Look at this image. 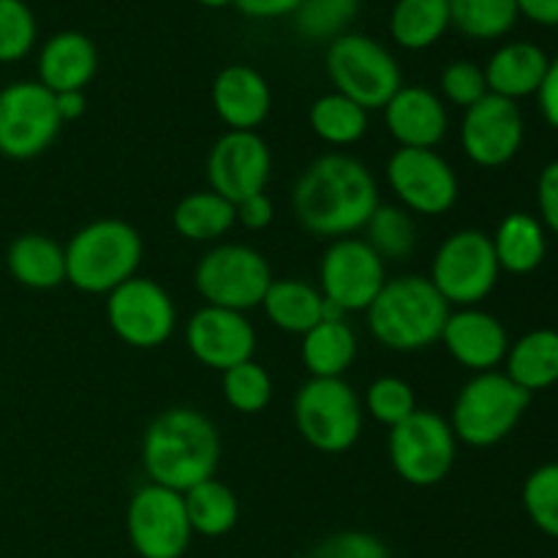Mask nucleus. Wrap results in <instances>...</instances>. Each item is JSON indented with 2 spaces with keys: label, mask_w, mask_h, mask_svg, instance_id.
<instances>
[{
  "label": "nucleus",
  "mask_w": 558,
  "mask_h": 558,
  "mask_svg": "<svg viewBox=\"0 0 558 558\" xmlns=\"http://www.w3.org/2000/svg\"><path fill=\"white\" fill-rule=\"evenodd\" d=\"M357 354V336L347 319H322L303 336L300 357L311 379H343Z\"/></svg>",
  "instance_id": "obj_26"
},
{
  "label": "nucleus",
  "mask_w": 558,
  "mask_h": 558,
  "mask_svg": "<svg viewBox=\"0 0 558 558\" xmlns=\"http://www.w3.org/2000/svg\"><path fill=\"white\" fill-rule=\"evenodd\" d=\"M98 71V49L85 33H54L38 52V82L49 93L85 90Z\"/></svg>",
  "instance_id": "obj_22"
},
{
  "label": "nucleus",
  "mask_w": 558,
  "mask_h": 558,
  "mask_svg": "<svg viewBox=\"0 0 558 558\" xmlns=\"http://www.w3.org/2000/svg\"><path fill=\"white\" fill-rule=\"evenodd\" d=\"M107 322L125 347L158 349L172 338L178 311L161 283L134 276L107 294Z\"/></svg>",
  "instance_id": "obj_13"
},
{
  "label": "nucleus",
  "mask_w": 558,
  "mask_h": 558,
  "mask_svg": "<svg viewBox=\"0 0 558 558\" xmlns=\"http://www.w3.org/2000/svg\"><path fill=\"white\" fill-rule=\"evenodd\" d=\"M439 341L458 365L474 374L494 371L496 365L505 363L507 349H510L505 325L480 308L450 311Z\"/></svg>",
  "instance_id": "obj_19"
},
{
  "label": "nucleus",
  "mask_w": 558,
  "mask_h": 558,
  "mask_svg": "<svg viewBox=\"0 0 558 558\" xmlns=\"http://www.w3.org/2000/svg\"><path fill=\"white\" fill-rule=\"evenodd\" d=\"M238 223L234 205L216 191H196L183 196L172 213V227L191 243H216Z\"/></svg>",
  "instance_id": "obj_30"
},
{
  "label": "nucleus",
  "mask_w": 558,
  "mask_h": 558,
  "mask_svg": "<svg viewBox=\"0 0 558 558\" xmlns=\"http://www.w3.org/2000/svg\"><path fill=\"white\" fill-rule=\"evenodd\" d=\"M518 14L545 27H558V0H515Z\"/></svg>",
  "instance_id": "obj_46"
},
{
  "label": "nucleus",
  "mask_w": 558,
  "mask_h": 558,
  "mask_svg": "<svg viewBox=\"0 0 558 558\" xmlns=\"http://www.w3.org/2000/svg\"><path fill=\"white\" fill-rule=\"evenodd\" d=\"M518 16L515 0H450V27L474 41L507 36Z\"/></svg>",
  "instance_id": "obj_33"
},
{
  "label": "nucleus",
  "mask_w": 558,
  "mask_h": 558,
  "mask_svg": "<svg viewBox=\"0 0 558 558\" xmlns=\"http://www.w3.org/2000/svg\"><path fill=\"white\" fill-rule=\"evenodd\" d=\"M265 316L283 332L305 336L325 319V298L311 283L298 278H272L262 300Z\"/></svg>",
  "instance_id": "obj_25"
},
{
  "label": "nucleus",
  "mask_w": 558,
  "mask_h": 558,
  "mask_svg": "<svg viewBox=\"0 0 558 558\" xmlns=\"http://www.w3.org/2000/svg\"><path fill=\"white\" fill-rule=\"evenodd\" d=\"M537 205L543 223L558 234V161L548 163L537 180Z\"/></svg>",
  "instance_id": "obj_42"
},
{
  "label": "nucleus",
  "mask_w": 558,
  "mask_h": 558,
  "mask_svg": "<svg viewBox=\"0 0 558 558\" xmlns=\"http://www.w3.org/2000/svg\"><path fill=\"white\" fill-rule=\"evenodd\" d=\"M537 101H539V112L543 118L548 120L554 129H558V58L550 60L548 74H545L543 85L537 90Z\"/></svg>",
  "instance_id": "obj_45"
},
{
  "label": "nucleus",
  "mask_w": 558,
  "mask_h": 558,
  "mask_svg": "<svg viewBox=\"0 0 558 558\" xmlns=\"http://www.w3.org/2000/svg\"><path fill=\"white\" fill-rule=\"evenodd\" d=\"M499 272L501 267L496 262L490 234L480 229H461L436 248L428 281L450 308H474L494 292Z\"/></svg>",
  "instance_id": "obj_8"
},
{
  "label": "nucleus",
  "mask_w": 558,
  "mask_h": 558,
  "mask_svg": "<svg viewBox=\"0 0 558 558\" xmlns=\"http://www.w3.org/2000/svg\"><path fill=\"white\" fill-rule=\"evenodd\" d=\"M223 401L240 414H259L272 401V379L259 363L245 360L234 368L223 371L221 379Z\"/></svg>",
  "instance_id": "obj_36"
},
{
  "label": "nucleus",
  "mask_w": 558,
  "mask_h": 558,
  "mask_svg": "<svg viewBox=\"0 0 558 558\" xmlns=\"http://www.w3.org/2000/svg\"><path fill=\"white\" fill-rule=\"evenodd\" d=\"M305 558H392V554L376 534L349 529L316 543Z\"/></svg>",
  "instance_id": "obj_41"
},
{
  "label": "nucleus",
  "mask_w": 558,
  "mask_h": 558,
  "mask_svg": "<svg viewBox=\"0 0 558 558\" xmlns=\"http://www.w3.org/2000/svg\"><path fill=\"white\" fill-rule=\"evenodd\" d=\"M505 374L529 396L558 381V332L532 330L507 349Z\"/></svg>",
  "instance_id": "obj_27"
},
{
  "label": "nucleus",
  "mask_w": 558,
  "mask_h": 558,
  "mask_svg": "<svg viewBox=\"0 0 558 558\" xmlns=\"http://www.w3.org/2000/svg\"><path fill=\"white\" fill-rule=\"evenodd\" d=\"M387 183L403 210L445 216L458 202V174L436 150L398 147L387 161Z\"/></svg>",
  "instance_id": "obj_15"
},
{
  "label": "nucleus",
  "mask_w": 558,
  "mask_h": 558,
  "mask_svg": "<svg viewBox=\"0 0 558 558\" xmlns=\"http://www.w3.org/2000/svg\"><path fill=\"white\" fill-rule=\"evenodd\" d=\"M387 283V262L360 238L332 240L319 259V292L343 314L368 311Z\"/></svg>",
  "instance_id": "obj_14"
},
{
  "label": "nucleus",
  "mask_w": 558,
  "mask_h": 558,
  "mask_svg": "<svg viewBox=\"0 0 558 558\" xmlns=\"http://www.w3.org/2000/svg\"><path fill=\"white\" fill-rule=\"evenodd\" d=\"M185 347L196 363L223 374L245 360H254L256 330L245 314L205 305L185 325Z\"/></svg>",
  "instance_id": "obj_18"
},
{
  "label": "nucleus",
  "mask_w": 558,
  "mask_h": 558,
  "mask_svg": "<svg viewBox=\"0 0 558 558\" xmlns=\"http://www.w3.org/2000/svg\"><path fill=\"white\" fill-rule=\"evenodd\" d=\"M270 85L254 65H227L213 80V109L229 131H256L270 114Z\"/></svg>",
  "instance_id": "obj_21"
},
{
  "label": "nucleus",
  "mask_w": 558,
  "mask_h": 558,
  "mask_svg": "<svg viewBox=\"0 0 558 558\" xmlns=\"http://www.w3.org/2000/svg\"><path fill=\"white\" fill-rule=\"evenodd\" d=\"M523 507L534 526L558 539V463L534 469L523 483Z\"/></svg>",
  "instance_id": "obj_38"
},
{
  "label": "nucleus",
  "mask_w": 558,
  "mask_h": 558,
  "mask_svg": "<svg viewBox=\"0 0 558 558\" xmlns=\"http://www.w3.org/2000/svg\"><path fill=\"white\" fill-rule=\"evenodd\" d=\"M185 512H189L191 532L202 537H223L238 526L240 505L238 496L229 485L218 483L216 477L194 485L183 494Z\"/></svg>",
  "instance_id": "obj_31"
},
{
  "label": "nucleus",
  "mask_w": 558,
  "mask_h": 558,
  "mask_svg": "<svg viewBox=\"0 0 558 558\" xmlns=\"http://www.w3.org/2000/svg\"><path fill=\"white\" fill-rule=\"evenodd\" d=\"M303 0H234V9L251 20H278L292 16Z\"/></svg>",
  "instance_id": "obj_44"
},
{
  "label": "nucleus",
  "mask_w": 558,
  "mask_h": 558,
  "mask_svg": "<svg viewBox=\"0 0 558 558\" xmlns=\"http://www.w3.org/2000/svg\"><path fill=\"white\" fill-rule=\"evenodd\" d=\"M54 93L41 82H11L0 90V156L31 161L47 153L60 134Z\"/></svg>",
  "instance_id": "obj_11"
},
{
  "label": "nucleus",
  "mask_w": 558,
  "mask_h": 558,
  "mask_svg": "<svg viewBox=\"0 0 558 558\" xmlns=\"http://www.w3.org/2000/svg\"><path fill=\"white\" fill-rule=\"evenodd\" d=\"M529 401L532 396L521 390L510 376L499 371H485V374H474L461 387L447 423L463 445L494 447L515 430Z\"/></svg>",
  "instance_id": "obj_5"
},
{
  "label": "nucleus",
  "mask_w": 558,
  "mask_h": 558,
  "mask_svg": "<svg viewBox=\"0 0 558 558\" xmlns=\"http://www.w3.org/2000/svg\"><path fill=\"white\" fill-rule=\"evenodd\" d=\"M365 412L385 428H396L417 412V398L409 381L398 376H379L365 390Z\"/></svg>",
  "instance_id": "obj_37"
},
{
  "label": "nucleus",
  "mask_w": 558,
  "mask_h": 558,
  "mask_svg": "<svg viewBox=\"0 0 558 558\" xmlns=\"http://www.w3.org/2000/svg\"><path fill=\"white\" fill-rule=\"evenodd\" d=\"M548 54L543 47L532 41H510L505 47L496 49L490 54L488 65H485V82H488V93L501 98H518L537 96L539 85H543L545 74H548Z\"/></svg>",
  "instance_id": "obj_23"
},
{
  "label": "nucleus",
  "mask_w": 558,
  "mask_h": 558,
  "mask_svg": "<svg viewBox=\"0 0 558 558\" xmlns=\"http://www.w3.org/2000/svg\"><path fill=\"white\" fill-rule=\"evenodd\" d=\"M523 129L526 125L518 101L488 93L474 107L463 109L461 147L477 167H505L521 150Z\"/></svg>",
  "instance_id": "obj_16"
},
{
  "label": "nucleus",
  "mask_w": 558,
  "mask_h": 558,
  "mask_svg": "<svg viewBox=\"0 0 558 558\" xmlns=\"http://www.w3.org/2000/svg\"><path fill=\"white\" fill-rule=\"evenodd\" d=\"M272 172L267 142L256 131H227L207 156V183L232 205L265 194Z\"/></svg>",
  "instance_id": "obj_17"
},
{
  "label": "nucleus",
  "mask_w": 558,
  "mask_h": 558,
  "mask_svg": "<svg viewBox=\"0 0 558 558\" xmlns=\"http://www.w3.org/2000/svg\"><path fill=\"white\" fill-rule=\"evenodd\" d=\"M387 456L403 483L430 488L450 477L458 458V439L441 414L417 409L412 417L390 428Z\"/></svg>",
  "instance_id": "obj_9"
},
{
  "label": "nucleus",
  "mask_w": 558,
  "mask_h": 558,
  "mask_svg": "<svg viewBox=\"0 0 558 558\" xmlns=\"http://www.w3.org/2000/svg\"><path fill=\"white\" fill-rule=\"evenodd\" d=\"M5 265L16 283L36 289V292H47V289L65 283V251L49 234H20L9 245Z\"/></svg>",
  "instance_id": "obj_24"
},
{
  "label": "nucleus",
  "mask_w": 558,
  "mask_h": 558,
  "mask_svg": "<svg viewBox=\"0 0 558 558\" xmlns=\"http://www.w3.org/2000/svg\"><path fill=\"white\" fill-rule=\"evenodd\" d=\"M205 9H227V5H234V0H196Z\"/></svg>",
  "instance_id": "obj_48"
},
{
  "label": "nucleus",
  "mask_w": 558,
  "mask_h": 558,
  "mask_svg": "<svg viewBox=\"0 0 558 558\" xmlns=\"http://www.w3.org/2000/svg\"><path fill=\"white\" fill-rule=\"evenodd\" d=\"M450 31V0H396L390 36L398 47L428 49Z\"/></svg>",
  "instance_id": "obj_29"
},
{
  "label": "nucleus",
  "mask_w": 558,
  "mask_h": 558,
  "mask_svg": "<svg viewBox=\"0 0 558 558\" xmlns=\"http://www.w3.org/2000/svg\"><path fill=\"white\" fill-rule=\"evenodd\" d=\"M325 63L336 93L352 98L365 112L385 109L403 85L401 65L390 49L363 33H343L330 41Z\"/></svg>",
  "instance_id": "obj_6"
},
{
  "label": "nucleus",
  "mask_w": 558,
  "mask_h": 558,
  "mask_svg": "<svg viewBox=\"0 0 558 558\" xmlns=\"http://www.w3.org/2000/svg\"><path fill=\"white\" fill-rule=\"evenodd\" d=\"M194 283L207 305L245 314L262 305L267 287L272 283V270L265 256L251 245L221 243L202 256L194 270Z\"/></svg>",
  "instance_id": "obj_10"
},
{
  "label": "nucleus",
  "mask_w": 558,
  "mask_h": 558,
  "mask_svg": "<svg viewBox=\"0 0 558 558\" xmlns=\"http://www.w3.org/2000/svg\"><path fill=\"white\" fill-rule=\"evenodd\" d=\"M234 216H238V223H243L251 232H262L272 223L276 218V210H272V199L267 194H254L248 199L238 202L234 205Z\"/></svg>",
  "instance_id": "obj_43"
},
{
  "label": "nucleus",
  "mask_w": 558,
  "mask_h": 558,
  "mask_svg": "<svg viewBox=\"0 0 558 558\" xmlns=\"http://www.w3.org/2000/svg\"><path fill=\"white\" fill-rule=\"evenodd\" d=\"M294 425L314 450L341 456L363 434V401L343 379H308L294 396Z\"/></svg>",
  "instance_id": "obj_7"
},
{
  "label": "nucleus",
  "mask_w": 558,
  "mask_h": 558,
  "mask_svg": "<svg viewBox=\"0 0 558 558\" xmlns=\"http://www.w3.org/2000/svg\"><path fill=\"white\" fill-rule=\"evenodd\" d=\"M125 534L140 558H183L194 537L183 494L156 483L136 488L125 507Z\"/></svg>",
  "instance_id": "obj_12"
},
{
  "label": "nucleus",
  "mask_w": 558,
  "mask_h": 558,
  "mask_svg": "<svg viewBox=\"0 0 558 558\" xmlns=\"http://www.w3.org/2000/svg\"><path fill=\"white\" fill-rule=\"evenodd\" d=\"M311 131L332 147L357 145L368 134V112L341 93H327L311 104Z\"/></svg>",
  "instance_id": "obj_32"
},
{
  "label": "nucleus",
  "mask_w": 558,
  "mask_h": 558,
  "mask_svg": "<svg viewBox=\"0 0 558 558\" xmlns=\"http://www.w3.org/2000/svg\"><path fill=\"white\" fill-rule=\"evenodd\" d=\"M65 251V281L85 294H109L136 276L142 234L120 218H98L71 234Z\"/></svg>",
  "instance_id": "obj_4"
},
{
  "label": "nucleus",
  "mask_w": 558,
  "mask_h": 558,
  "mask_svg": "<svg viewBox=\"0 0 558 558\" xmlns=\"http://www.w3.org/2000/svg\"><path fill=\"white\" fill-rule=\"evenodd\" d=\"M365 243L385 262H401L417 245V227L412 213L398 205H379L365 223Z\"/></svg>",
  "instance_id": "obj_34"
},
{
  "label": "nucleus",
  "mask_w": 558,
  "mask_h": 558,
  "mask_svg": "<svg viewBox=\"0 0 558 558\" xmlns=\"http://www.w3.org/2000/svg\"><path fill=\"white\" fill-rule=\"evenodd\" d=\"M38 25L25 0H0V63H16L36 47Z\"/></svg>",
  "instance_id": "obj_39"
},
{
  "label": "nucleus",
  "mask_w": 558,
  "mask_h": 558,
  "mask_svg": "<svg viewBox=\"0 0 558 558\" xmlns=\"http://www.w3.org/2000/svg\"><path fill=\"white\" fill-rule=\"evenodd\" d=\"M360 14V0H303L294 11V27L311 41H336L349 33Z\"/></svg>",
  "instance_id": "obj_35"
},
{
  "label": "nucleus",
  "mask_w": 558,
  "mask_h": 558,
  "mask_svg": "<svg viewBox=\"0 0 558 558\" xmlns=\"http://www.w3.org/2000/svg\"><path fill=\"white\" fill-rule=\"evenodd\" d=\"M450 305L425 276L387 278L371 303V336L390 352H423L436 343L450 316Z\"/></svg>",
  "instance_id": "obj_3"
},
{
  "label": "nucleus",
  "mask_w": 558,
  "mask_h": 558,
  "mask_svg": "<svg viewBox=\"0 0 558 558\" xmlns=\"http://www.w3.org/2000/svg\"><path fill=\"white\" fill-rule=\"evenodd\" d=\"M379 205V185L371 169L343 153L316 158L300 174L292 191L300 227L327 240L352 238L365 229Z\"/></svg>",
  "instance_id": "obj_1"
},
{
  "label": "nucleus",
  "mask_w": 558,
  "mask_h": 558,
  "mask_svg": "<svg viewBox=\"0 0 558 558\" xmlns=\"http://www.w3.org/2000/svg\"><path fill=\"white\" fill-rule=\"evenodd\" d=\"M490 243H494L499 267L512 276H529L537 270L548 251L545 227L529 213H510L499 223Z\"/></svg>",
  "instance_id": "obj_28"
},
{
  "label": "nucleus",
  "mask_w": 558,
  "mask_h": 558,
  "mask_svg": "<svg viewBox=\"0 0 558 558\" xmlns=\"http://www.w3.org/2000/svg\"><path fill=\"white\" fill-rule=\"evenodd\" d=\"M441 96L452 107L469 109L488 96V82H485V71L472 60H456L441 71Z\"/></svg>",
  "instance_id": "obj_40"
},
{
  "label": "nucleus",
  "mask_w": 558,
  "mask_h": 558,
  "mask_svg": "<svg viewBox=\"0 0 558 558\" xmlns=\"http://www.w3.org/2000/svg\"><path fill=\"white\" fill-rule=\"evenodd\" d=\"M385 123L401 147L434 150L447 136L450 114L434 90L423 85H401V90L387 101Z\"/></svg>",
  "instance_id": "obj_20"
},
{
  "label": "nucleus",
  "mask_w": 558,
  "mask_h": 558,
  "mask_svg": "<svg viewBox=\"0 0 558 558\" xmlns=\"http://www.w3.org/2000/svg\"><path fill=\"white\" fill-rule=\"evenodd\" d=\"M54 107H58V114L63 123H71V120L82 118L87 107L85 90H69V93H54Z\"/></svg>",
  "instance_id": "obj_47"
},
{
  "label": "nucleus",
  "mask_w": 558,
  "mask_h": 558,
  "mask_svg": "<svg viewBox=\"0 0 558 558\" xmlns=\"http://www.w3.org/2000/svg\"><path fill=\"white\" fill-rule=\"evenodd\" d=\"M221 461V436L207 414L174 407L153 417L142 436V466L147 480L185 494L216 477Z\"/></svg>",
  "instance_id": "obj_2"
}]
</instances>
